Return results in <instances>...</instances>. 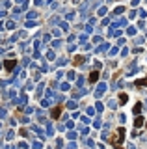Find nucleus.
Returning a JSON list of instances; mask_svg holds the SVG:
<instances>
[{"mask_svg":"<svg viewBox=\"0 0 147 149\" xmlns=\"http://www.w3.org/2000/svg\"><path fill=\"white\" fill-rule=\"evenodd\" d=\"M123 138H125V129H119V130H117V134H114V136L110 138V142H112L115 147H119L121 142H123Z\"/></svg>","mask_w":147,"mask_h":149,"instance_id":"1","label":"nucleus"},{"mask_svg":"<svg viewBox=\"0 0 147 149\" xmlns=\"http://www.w3.org/2000/svg\"><path fill=\"white\" fill-rule=\"evenodd\" d=\"M15 64H17V62H15V60H6V62H4V67H6V71L10 73L11 69L15 67Z\"/></svg>","mask_w":147,"mask_h":149,"instance_id":"2","label":"nucleus"},{"mask_svg":"<svg viewBox=\"0 0 147 149\" xmlns=\"http://www.w3.org/2000/svg\"><path fill=\"white\" fill-rule=\"evenodd\" d=\"M142 125H143V117H142V116H138L136 119H134V127H136V129H140Z\"/></svg>","mask_w":147,"mask_h":149,"instance_id":"4","label":"nucleus"},{"mask_svg":"<svg viewBox=\"0 0 147 149\" xmlns=\"http://www.w3.org/2000/svg\"><path fill=\"white\" fill-rule=\"evenodd\" d=\"M61 110H63V108H61V106H56V108H52V112H50V116L54 117V119H56V117H60V114H61Z\"/></svg>","mask_w":147,"mask_h":149,"instance_id":"3","label":"nucleus"},{"mask_svg":"<svg viewBox=\"0 0 147 149\" xmlns=\"http://www.w3.org/2000/svg\"><path fill=\"white\" fill-rule=\"evenodd\" d=\"M136 86H147V76L142 78V80H136Z\"/></svg>","mask_w":147,"mask_h":149,"instance_id":"6","label":"nucleus"},{"mask_svg":"<svg viewBox=\"0 0 147 149\" xmlns=\"http://www.w3.org/2000/svg\"><path fill=\"white\" fill-rule=\"evenodd\" d=\"M127 99H128L127 93H121V103H127Z\"/></svg>","mask_w":147,"mask_h":149,"instance_id":"7","label":"nucleus"},{"mask_svg":"<svg viewBox=\"0 0 147 149\" xmlns=\"http://www.w3.org/2000/svg\"><path fill=\"white\" fill-rule=\"evenodd\" d=\"M97 80H99V73H97V71H93V73L89 75V82L93 84V82H97Z\"/></svg>","mask_w":147,"mask_h":149,"instance_id":"5","label":"nucleus"}]
</instances>
